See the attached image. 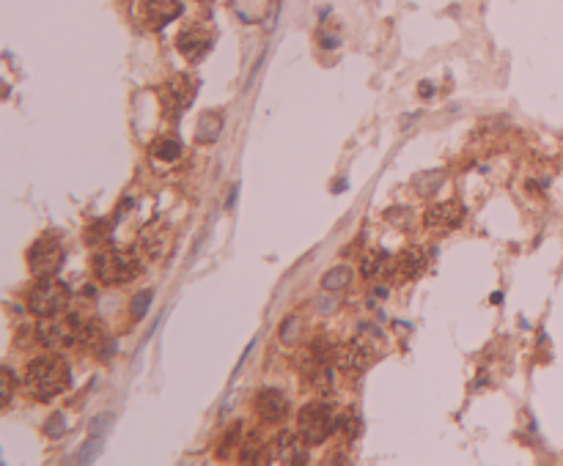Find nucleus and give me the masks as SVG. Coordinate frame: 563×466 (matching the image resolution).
I'll return each instance as SVG.
<instances>
[{"instance_id": "23", "label": "nucleus", "mask_w": 563, "mask_h": 466, "mask_svg": "<svg viewBox=\"0 0 563 466\" xmlns=\"http://www.w3.org/2000/svg\"><path fill=\"white\" fill-rule=\"evenodd\" d=\"M104 231H110V222H107V219H100V222H94L91 228H86V242H88V245H97L100 239H104V236H107Z\"/></svg>"}, {"instance_id": "19", "label": "nucleus", "mask_w": 563, "mask_h": 466, "mask_svg": "<svg viewBox=\"0 0 563 466\" xmlns=\"http://www.w3.org/2000/svg\"><path fill=\"white\" fill-rule=\"evenodd\" d=\"M100 450H102V439H100V436H91V439H88V441L80 447V453H77V458H74V461H77V464H88V461H94V458H97V453H100Z\"/></svg>"}, {"instance_id": "5", "label": "nucleus", "mask_w": 563, "mask_h": 466, "mask_svg": "<svg viewBox=\"0 0 563 466\" xmlns=\"http://www.w3.org/2000/svg\"><path fill=\"white\" fill-rule=\"evenodd\" d=\"M198 83L187 74H176L165 83V88L160 91V104H163V116L165 118H179L196 99Z\"/></svg>"}, {"instance_id": "17", "label": "nucleus", "mask_w": 563, "mask_h": 466, "mask_svg": "<svg viewBox=\"0 0 563 466\" xmlns=\"http://www.w3.org/2000/svg\"><path fill=\"white\" fill-rule=\"evenodd\" d=\"M151 154H154V159H160V162H176L182 156V143L176 137H163V140H157L151 146Z\"/></svg>"}, {"instance_id": "24", "label": "nucleus", "mask_w": 563, "mask_h": 466, "mask_svg": "<svg viewBox=\"0 0 563 466\" xmlns=\"http://www.w3.org/2000/svg\"><path fill=\"white\" fill-rule=\"evenodd\" d=\"M297 332H299V318H289V321H283V327H280V341L292 343L297 338Z\"/></svg>"}, {"instance_id": "2", "label": "nucleus", "mask_w": 563, "mask_h": 466, "mask_svg": "<svg viewBox=\"0 0 563 466\" xmlns=\"http://www.w3.org/2000/svg\"><path fill=\"white\" fill-rule=\"evenodd\" d=\"M140 272V263L133 252L124 249H102L94 255V275L100 277L104 285H121L135 280V275Z\"/></svg>"}, {"instance_id": "13", "label": "nucleus", "mask_w": 563, "mask_h": 466, "mask_svg": "<svg viewBox=\"0 0 563 466\" xmlns=\"http://www.w3.org/2000/svg\"><path fill=\"white\" fill-rule=\"evenodd\" d=\"M220 132H223V113H217V110L201 113L198 126H196V143H198V146L215 143V140L220 137Z\"/></svg>"}, {"instance_id": "4", "label": "nucleus", "mask_w": 563, "mask_h": 466, "mask_svg": "<svg viewBox=\"0 0 563 466\" xmlns=\"http://www.w3.org/2000/svg\"><path fill=\"white\" fill-rule=\"evenodd\" d=\"M69 305V288L58 280L44 277L28 296V308L34 315L39 318H50V315H58L64 313Z\"/></svg>"}, {"instance_id": "16", "label": "nucleus", "mask_w": 563, "mask_h": 466, "mask_svg": "<svg viewBox=\"0 0 563 466\" xmlns=\"http://www.w3.org/2000/svg\"><path fill=\"white\" fill-rule=\"evenodd\" d=\"M352 277H355L352 266H332L322 277V288L325 291H341V288H346L352 282Z\"/></svg>"}, {"instance_id": "7", "label": "nucleus", "mask_w": 563, "mask_h": 466, "mask_svg": "<svg viewBox=\"0 0 563 466\" xmlns=\"http://www.w3.org/2000/svg\"><path fill=\"white\" fill-rule=\"evenodd\" d=\"M80 327H83V321H80L77 315H69V318H55V315H50V318H41V321H39L36 338H39L41 345H50V348H55V345H69V343H74L80 338Z\"/></svg>"}, {"instance_id": "27", "label": "nucleus", "mask_w": 563, "mask_h": 466, "mask_svg": "<svg viewBox=\"0 0 563 466\" xmlns=\"http://www.w3.org/2000/svg\"><path fill=\"white\" fill-rule=\"evenodd\" d=\"M388 219H391L393 225H407V222H409V212H407V209H391V212H388Z\"/></svg>"}, {"instance_id": "21", "label": "nucleus", "mask_w": 563, "mask_h": 466, "mask_svg": "<svg viewBox=\"0 0 563 466\" xmlns=\"http://www.w3.org/2000/svg\"><path fill=\"white\" fill-rule=\"evenodd\" d=\"M44 431H47V436L50 439H58V436H64V431H67V417L61 414V411H55L47 423H44Z\"/></svg>"}, {"instance_id": "12", "label": "nucleus", "mask_w": 563, "mask_h": 466, "mask_svg": "<svg viewBox=\"0 0 563 466\" xmlns=\"http://www.w3.org/2000/svg\"><path fill=\"white\" fill-rule=\"evenodd\" d=\"M256 411L262 414V420H266V423H278L289 411V398L280 390H272V387L262 390L259 398H256Z\"/></svg>"}, {"instance_id": "15", "label": "nucleus", "mask_w": 563, "mask_h": 466, "mask_svg": "<svg viewBox=\"0 0 563 466\" xmlns=\"http://www.w3.org/2000/svg\"><path fill=\"white\" fill-rule=\"evenodd\" d=\"M442 184H445V173L442 170H423V173L412 176V186H415L418 195H434Z\"/></svg>"}, {"instance_id": "28", "label": "nucleus", "mask_w": 563, "mask_h": 466, "mask_svg": "<svg viewBox=\"0 0 563 466\" xmlns=\"http://www.w3.org/2000/svg\"><path fill=\"white\" fill-rule=\"evenodd\" d=\"M3 376H6V387H3V404H8V398H11V392H14V376H11V371H8V368L3 371Z\"/></svg>"}, {"instance_id": "1", "label": "nucleus", "mask_w": 563, "mask_h": 466, "mask_svg": "<svg viewBox=\"0 0 563 466\" xmlns=\"http://www.w3.org/2000/svg\"><path fill=\"white\" fill-rule=\"evenodd\" d=\"M25 384L39 401H53L69 387V368L58 357H36L28 365Z\"/></svg>"}, {"instance_id": "30", "label": "nucleus", "mask_w": 563, "mask_h": 466, "mask_svg": "<svg viewBox=\"0 0 563 466\" xmlns=\"http://www.w3.org/2000/svg\"><path fill=\"white\" fill-rule=\"evenodd\" d=\"M344 186H346V181H335V189H332V192H344Z\"/></svg>"}, {"instance_id": "14", "label": "nucleus", "mask_w": 563, "mask_h": 466, "mask_svg": "<svg viewBox=\"0 0 563 466\" xmlns=\"http://www.w3.org/2000/svg\"><path fill=\"white\" fill-rule=\"evenodd\" d=\"M426 269V255H423V249H407V252H401V258H398V272L404 275V277H421V272Z\"/></svg>"}, {"instance_id": "8", "label": "nucleus", "mask_w": 563, "mask_h": 466, "mask_svg": "<svg viewBox=\"0 0 563 466\" xmlns=\"http://www.w3.org/2000/svg\"><path fill=\"white\" fill-rule=\"evenodd\" d=\"M464 222V206L456 200H445V203H434L423 214V225L431 231H454Z\"/></svg>"}, {"instance_id": "9", "label": "nucleus", "mask_w": 563, "mask_h": 466, "mask_svg": "<svg viewBox=\"0 0 563 466\" xmlns=\"http://www.w3.org/2000/svg\"><path fill=\"white\" fill-rule=\"evenodd\" d=\"M176 47L187 61H201L212 50V36L201 28H184L176 39Z\"/></svg>"}, {"instance_id": "3", "label": "nucleus", "mask_w": 563, "mask_h": 466, "mask_svg": "<svg viewBox=\"0 0 563 466\" xmlns=\"http://www.w3.org/2000/svg\"><path fill=\"white\" fill-rule=\"evenodd\" d=\"M338 428V417L322 404H308L299 411V439L305 444H322Z\"/></svg>"}, {"instance_id": "11", "label": "nucleus", "mask_w": 563, "mask_h": 466, "mask_svg": "<svg viewBox=\"0 0 563 466\" xmlns=\"http://www.w3.org/2000/svg\"><path fill=\"white\" fill-rule=\"evenodd\" d=\"M182 11V3L179 0H143V17L149 22V28L160 31L165 28L170 20H176Z\"/></svg>"}, {"instance_id": "26", "label": "nucleus", "mask_w": 563, "mask_h": 466, "mask_svg": "<svg viewBox=\"0 0 563 466\" xmlns=\"http://www.w3.org/2000/svg\"><path fill=\"white\" fill-rule=\"evenodd\" d=\"M110 423H113V417H110V414H102V417H97V420H91V425H88V434L102 436V428H104V425H110Z\"/></svg>"}, {"instance_id": "25", "label": "nucleus", "mask_w": 563, "mask_h": 466, "mask_svg": "<svg viewBox=\"0 0 563 466\" xmlns=\"http://www.w3.org/2000/svg\"><path fill=\"white\" fill-rule=\"evenodd\" d=\"M379 269H382V255H365V261H363V275H365V277H374V275H379Z\"/></svg>"}, {"instance_id": "10", "label": "nucleus", "mask_w": 563, "mask_h": 466, "mask_svg": "<svg viewBox=\"0 0 563 466\" xmlns=\"http://www.w3.org/2000/svg\"><path fill=\"white\" fill-rule=\"evenodd\" d=\"M377 357V343L374 338H355L344 348V368L346 371H363Z\"/></svg>"}, {"instance_id": "20", "label": "nucleus", "mask_w": 563, "mask_h": 466, "mask_svg": "<svg viewBox=\"0 0 563 466\" xmlns=\"http://www.w3.org/2000/svg\"><path fill=\"white\" fill-rule=\"evenodd\" d=\"M149 305H151V291H140L133 299V305H130V315H133L135 321H140L143 313L149 310Z\"/></svg>"}, {"instance_id": "29", "label": "nucleus", "mask_w": 563, "mask_h": 466, "mask_svg": "<svg viewBox=\"0 0 563 466\" xmlns=\"http://www.w3.org/2000/svg\"><path fill=\"white\" fill-rule=\"evenodd\" d=\"M431 93H434V85H431V83H423V85H421V96H423V99H429Z\"/></svg>"}, {"instance_id": "18", "label": "nucleus", "mask_w": 563, "mask_h": 466, "mask_svg": "<svg viewBox=\"0 0 563 466\" xmlns=\"http://www.w3.org/2000/svg\"><path fill=\"white\" fill-rule=\"evenodd\" d=\"M143 249H146V255H151V258H163V252H165V245H168V233L165 231H146L143 233Z\"/></svg>"}, {"instance_id": "6", "label": "nucleus", "mask_w": 563, "mask_h": 466, "mask_svg": "<svg viewBox=\"0 0 563 466\" xmlns=\"http://www.w3.org/2000/svg\"><path fill=\"white\" fill-rule=\"evenodd\" d=\"M28 266L36 277H53L64 266V245L55 236H41L34 247L28 249Z\"/></svg>"}, {"instance_id": "22", "label": "nucleus", "mask_w": 563, "mask_h": 466, "mask_svg": "<svg viewBox=\"0 0 563 466\" xmlns=\"http://www.w3.org/2000/svg\"><path fill=\"white\" fill-rule=\"evenodd\" d=\"M239 439H242V423H236V425H231V428L226 431V441L220 444L217 455H229V450H233V447L239 444Z\"/></svg>"}]
</instances>
